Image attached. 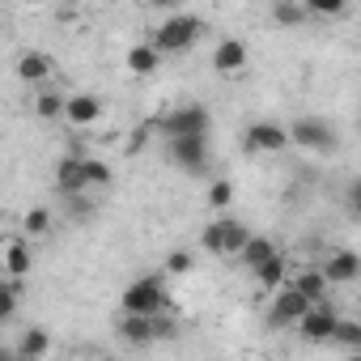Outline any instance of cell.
Wrapping results in <instances>:
<instances>
[{"label":"cell","instance_id":"e0dca14e","mask_svg":"<svg viewBox=\"0 0 361 361\" xmlns=\"http://www.w3.org/2000/svg\"><path fill=\"white\" fill-rule=\"evenodd\" d=\"M157 64H161V51H157L153 43H136V47L128 51V68H132L136 77H149V73H157Z\"/></svg>","mask_w":361,"mask_h":361},{"label":"cell","instance_id":"603a6c76","mask_svg":"<svg viewBox=\"0 0 361 361\" xmlns=\"http://www.w3.org/2000/svg\"><path fill=\"white\" fill-rule=\"evenodd\" d=\"M251 276H255V285H259V289H281V285H285V259L276 255V259H268L264 268H255Z\"/></svg>","mask_w":361,"mask_h":361},{"label":"cell","instance_id":"d6986e66","mask_svg":"<svg viewBox=\"0 0 361 361\" xmlns=\"http://www.w3.org/2000/svg\"><path fill=\"white\" fill-rule=\"evenodd\" d=\"M18 77H22V81H47V77H51V56L26 51V56L18 60Z\"/></svg>","mask_w":361,"mask_h":361},{"label":"cell","instance_id":"44dd1931","mask_svg":"<svg viewBox=\"0 0 361 361\" xmlns=\"http://www.w3.org/2000/svg\"><path fill=\"white\" fill-rule=\"evenodd\" d=\"M306 18H310V9L306 5H298V0H276V5H272V22L276 26H306Z\"/></svg>","mask_w":361,"mask_h":361},{"label":"cell","instance_id":"5bb4252c","mask_svg":"<svg viewBox=\"0 0 361 361\" xmlns=\"http://www.w3.org/2000/svg\"><path fill=\"white\" fill-rule=\"evenodd\" d=\"M119 336H123L128 344H136V348H149V344L157 340V327H153V319L123 314V319H119Z\"/></svg>","mask_w":361,"mask_h":361},{"label":"cell","instance_id":"3957f363","mask_svg":"<svg viewBox=\"0 0 361 361\" xmlns=\"http://www.w3.org/2000/svg\"><path fill=\"white\" fill-rule=\"evenodd\" d=\"M157 128H161V136H166V140H178V136H209L213 115H209L200 102H183V106L166 111V115L157 119Z\"/></svg>","mask_w":361,"mask_h":361},{"label":"cell","instance_id":"ac0fdd59","mask_svg":"<svg viewBox=\"0 0 361 361\" xmlns=\"http://www.w3.org/2000/svg\"><path fill=\"white\" fill-rule=\"evenodd\" d=\"M64 111H68V94H60V90H39L35 94V115L39 119H64Z\"/></svg>","mask_w":361,"mask_h":361},{"label":"cell","instance_id":"7c38bea8","mask_svg":"<svg viewBox=\"0 0 361 361\" xmlns=\"http://www.w3.org/2000/svg\"><path fill=\"white\" fill-rule=\"evenodd\" d=\"M247 60H251V51H247L243 39H221V43L213 47V68H217L221 77H238V73L247 68Z\"/></svg>","mask_w":361,"mask_h":361},{"label":"cell","instance_id":"d6a6232c","mask_svg":"<svg viewBox=\"0 0 361 361\" xmlns=\"http://www.w3.org/2000/svg\"><path fill=\"white\" fill-rule=\"evenodd\" d=\"M348 209H353V217H361V178L348 188Z\"/></svg>","mask_w":361,"mask_h":361},{"label":"cell","instance_id":"f546056e","mask_svg":"<svg viewBox=\"0 0 361 361\" xmlns=\"http://www.w3.org/2000/svg\"><path fill=\"white\" fill-rule=\"evenodd\" d=\"M166 272H170V276L192 272V255H188V251H170V255H166Z\"/></svg>","mask_w":361,"mask_h":361},{"label":"cell","instance_id":"5b68a950","mask_svg":"<svg viewBox=\"0 0 361 361\" xmlns=\"http://www.w3.org/2000/svg\"><path fill=\"white\" fill-rule=\"evenodd\" d=\"M289 145L298 149H310V153H331L336 149V132L327 119H314V115H302L289 123Z\"/></svg>","mask_w":361,"mask_h":361},{"label":"cell","instance_id":"30bf717a","mask_svg":"<svg viewBox=\"0 0 361 361\" xmlns=\"http://www.w3.org/2000/svg\"><path fill=\"white\" fill-rule=\"evenodd\" d=\"M336 327H340V314H336V310H327V302H323V306H314V310L298 323V331H302V340H306V344H327V340H336Z\"/></svg>","mask_w":361,"mask_h":361},{"label":"cell","instance_id":"ba28073f","mask_svg":"<svg viewBox=\"0 0 361 361\" xmlns=\"http://www.w3.org/2000/svg\"><path fill=\"white\" fill-rule=\"evenodd\" d=\"M106 115V102L98 94H68V111H64V123L85 132V128H98Z\"/></svg>","mask_w":361,"mask_h":361},{"label":"cell","instance_id":"2e32d148","mask_svg":"<svg viewBox=\"0 0 361 361\" xmlns=\"http://www.w3.org/2000/svg\"><path fill=\"white\" fill-rule=\"evenodd\" d=\"M276 255H281V251H276V243H272V238H264V234H251V243L243 247V255H238V259H243V264L255 272V268H264V264H268V259H276Z\"/></svg>","mask_w":361,"mask_h":361},{"label":"cell","instance_id":"484cf974","mask_svg":"<svg viewBox=\"0 0 361 361\" xmlns=\"http://www.w3.org/2000/svg\"><path fill=\"white\" fill-rule=\"evenodd\" d=\"M336 344H344V348H361V323H357V319H340V327H336Z\"/></svg>","mask_w":361,"mask_h":361},{"label":"cell","instance_id":"cb8c5ba5","mask_svg":"<svg viewBox=\"0 0 361 361\" xmlns=\"http://www.w3.org/2000/svg\"><path fill=\"white\" fill-rule=\"evenodd\" d=\"M85 178H90V192L111 188V166H106L102 157H85Z\"/></svg>","mask_w":361,"mask_h":361},{"label":"cell","instance_id":"9a60e30c","mask_svg":"<svg viewBox=\"0 0 361 361\" xmlns=\"http://www.w3.org/2000/svg\"><path fill=\"white\" fill-rule=\"evenodd\" d=\"M327 285H331V281H327V272H323V268H306V272H298V276H293V289H298L302 298H310L314 306H323Z\"/></svg>","mask_w":361,"mask_h":361},{"label":"cell","instance_id":"83f0119b","mask_svg":"<svg viewBox=\"0 0 361 361\" xmlns=\"http://www.w3.org/2000/svg\"><path fill=\"white\" fill-rule=\"evenodd\" d=\"M47 230H51V213H47V209H30V213H26V234L43 238Z\"/></svg>","mask_w":361,"mask_h":361},{"label":"cell","instance_id":"f1b7e54d","mask_svg":"<svg viewBox=\"0 0 361 361\" xmlns=\"http://www.w3.org/2000/svg\"><path fill=\"white\" fill-rule=\"evenodd\" d=\"M306 9L319 13V18H344V13H348L340 0H306Z\"/></svg>","mask_w":361,"mask_h":361},{"label":"cell","instance_id":"52a82bcc","mask_svg":"<svg viewBox=\"0 0 361 361\" xmlns=\"http://www.w3.org/2000/svg\"><path fill=\"white\" fill-rule=\"evenodd\" d=\"M166 145H170V157L188 174H204L209 170V136H178V140H166Z\"/></svg>","mask_w":361,"mask_h":361},{"label":"cell","instance_id":"8fae6325","mask_svg":"<svg viewBox=\"0 0 361 361\" xmlns=\"http://www.w3.org/2000/svg\"><path fill=\"white\" fill-rule=\"evenodd\" d=\"M56 188H60V196H68V200L90 192V178H85V157H77V153L60 157V166H56Z\"/></svg>","mask_w":361,"mask_h":361},{"label":"cell","instance_id":"d4e9b609","mask_svg":"<svg viewBox=\"0 0 361 361\" xmlns=\"http://www.w3.org/2000/svg\"><path fill=\"white\" fill-rule=\"evenodd\" d=\"M18 298H22L18 281L5 276V285H0V319H13V314H18Z\"/></svg>","mask_w":361,"mask_h":361},{"label":"cell","instance_id":"7a4b0ae2","mask_svg":"<svg viewBox=\"0 0 361 361\" xmlns=\"http://www.w3.org/2000/svg\"><path fill=\"white\" fill-rule=\"evenodd\" d=\"M123 314H140V319H157V314H166L170 310V302H166V276H140V281H132L128 289H123Z\"/></svg>","mask_w":361,"mask_h":361},{"label":"cell","instance_id":"6da1fadb","mask_svg":"<svg viewBox=\"0 0 361 361\" xmlns=\"http://www.w3.org/2000/svg\"><path fill=\"white\" fill-rule=\"evenodd\" d=\"M204 35V22L196 18V13H170L157 30H153V47L161 51V56H178V51H188V47H196V39Z\"/></svg>","mask_w":361,"mask_h":361},{"label":"cell","instance_id":"4fadbf2b","mask_svg":"<svg viewBox=\"0 0 361 361\" xmlns=\"http://www.w3.org/2000/svg\"><path fill=\"white\" fill-rule=\"evenodd\" d=\"M323 272H327L331 285H353L361 276V255L357 251H331L327 264H323Z\"/></svg>","mask_w":361,"mask_h":361},{"label":"cell","instance_id":"4316f807","mask_svg":"<svg viewBox=\"0 0 361 361\" xmlns=\"http://www.w3.org/2000/svg\"><path fill=\"white\" fill-rule=\"evenodd\" d=\"M230 204H234V183L217 178V183L209 188V209H230Z\"/></svg>","mask_w":361,"mask_h":361},{"label":"cell","instance_id":"4dcf8cb0","mask_svg":"<svg viewBox=\"0 0 361 361\" xmlns=\"http://www.w3.org/2000/svg\"><path fill=\"white\" fill-rule=\"evenodd\" d=\"M68 204H73V213H77L81 221H85V217H94V200H90V196H73Z\"/></svg>","mask_w":361,"mask_h":361},{"label":"cell","instance_id":"9c48e42d","mask_svg":"<svg viewBox=\"0 0 361 361\" xmlns=\"http://www.w3.org/2000/svg\"><path fill=\"white\" fill-rule=\"evenodd\" d=\"M289 145V128L285 123H272V119H255L247 128V149L251 153H281Z\"/></svg>","mask_w":361,"mask_h":361},{"label":"cell","instance_id":"277c9868","mask_svg":"<svg viewBox=\"0 0 361 361\" xmlns=\"http://www.w3.org/2000/svg\"><path fill=\"white\" fill-rule=\"evenodd\" d=\"M200 243H204V251H213V255H243V247L251 243V230H247L243 221L221 217V221H209V226H204Z\"/></svg>","mask_w":361,"mask_h":361},{"label":"cell","instance_id":"836d02e7","mask_svg":"<svg viewBox=\"0 0 361 361\" xmlns=\"http://www.w3.org/2000/svg\"><path fill=\"white\" fill-rule=\"evenodd\" d=\"M357 361H361V357H357Z\"/></svg>","mask_w":361,"mask_h":361},{"label":"cell","instance_id":"1f68e13d","mask_svg":"<svg viewBox=\"0 0 361 361\" xmlns=\"http://www.w3.org/2000/svg\"><path fill=\"white\" fill-rule=\"evenodd\" d=\"M153 327H157V340H170V336H174V331H178V327H174V319H170V314H157V319H153Z\"/></svg>","mask_w":361,"mask_h":361},{"label":"cell","instance_id":"ffe728a7","mask_svg":"<svg viewBox=\"0 0 361 361\" xmlns=\"http://www.w3.org/2000/svg\"><path fill=\"white\" fill-rule=\"evenodd\" d=\"M26 272H30V251H26L22 238H13V243L5 247V276H9V281H22Z\"/></svg>","mask_w":361,"mask_h":361},{"label":"cell","instance_id":"8992f818","mask_svg":"<svg viewBox=\"0 0 361 361\" xmlns=\"http://www.w3.org/2000/svg\"><path fill=\"white\" fill-rule=\"evenodd\" d=\"M310 310H314V302H310V298H302V293L289 285V289H281V293L272 298L268 323H272V327H298V323H302Z\"/></svg>","mask_w":361,"mask_h":361},{"label":"cell","instance_id":"7402d4cb","mask_svg":"<svg viewBox=\"0 0 361 361\" xmlns=\"http://www.w3.org/2000/svg\"><path fill=\"white\" fill-rule=\"evenodd\" d=\"M47 348H51V336H47L43 327H30V331H22V340H18V353H22L26 361L47 357Z\"/></svg>","mask_w":361,"mask_h":361}]
</instances>
